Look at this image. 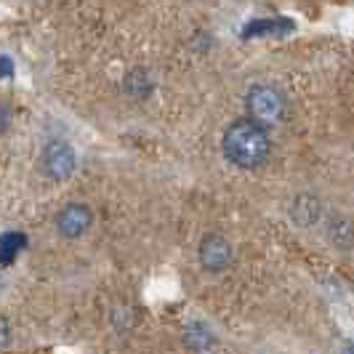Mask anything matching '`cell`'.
Masks as SVG:
<instances>
[{
	"instance_id": "6da1fadb",
	"label": "cell",
	"mask_w": 354,
	"mask_h": 354,
	"mask_svg": "<svg viewBox=\"0 0 354 354\" xmlns=\"http://www.w3.org/2000/svg\"><path fill=\"white\" fill-rule=\"evenodd\" d=\"M221 147L237 168H256L269 158V136L256 120H234L224 131Z\"/></svg>"
},
{
	"instance_id": "7a4b0ae2",
	"label": "cell",
	"mask_w": 354,
	"mask_h": 354,
	"mask_svg": "<svg viewBox=\"0 0 354 354\" xmlns=\"http://www.w3.org/2000/svg\"><path fill=\"white\" fill-rule=\"evenodd\" d=\"M250 118L259 125H274L285 118V99L272 86H253L245 96Z\"/></svg>"
},
{
	"instance_id": "3957f363",
	"label": "cell",
	"mask_w": 354,
	"mask_h": 354,
	"mask_svg": "<svg viewBox=\"0 0 354 354\" xmlns=\"http://www.w3.org/2000/svg\"><path fill=\"white\" fill-rule=\"evenodd\" d=\"M75 162H77L75 149L64 139H51V142L43 147V152H40V168H43V174L51 178V181L70 178L72 171H75Z\"/></svg>"
},
{
	"instance_id": "277c9868",
	"label": "cell",
	"mask_w": 354,
	"mask_h": 354,
	"mask_svg": "<svg viewBox=\"0 0 354 354\" xmlns=\"http://www.w3.org/2000/svg\"><path fill=\"white\" fill-rule=\"evenodd\" d=\"M91 208L88 205H83V203H70V205H64L62 211L56 213V230L62 237H80L83 232L91 227Z\"/></svg>"
},
{
	"instance_id": "5b68a950",
	"label": "cell",
	"mask_w": 354,
	"mask_h": 354,
	"mask_svg": "<svg viewBox=\"0 0 354 354\" xmlns=\"http://www.w3.org/2000/svg\"><path fill=\"white\" fill-rule=\"evenodd\" d=\"M232 259V248L230 243L218 234H208L203 243H200V264L205 266L208 272H218L230 264Z\"/></svg>"
},
{
	"instance_id": "8992f818",
	"label": "cell",
	"mask_w": 354,
	"mask_h": 354,
	"mask_svg": "<svg viewBox=\"0 0 354 354\" xmlns=\"http://www.w3.org/2000/svg\"><path fill=\"white\" fill-rule=\"evenodd\" d=\"M293 216H296L299 224H312V221H317V216H319L317 200H315V197H299L296 205H293Z\"/></svg>"
},
{
	"instance_id": "52a82bcc",
	"label": "cell",
	"mask_w": 354,
	"mask_h": 354,
	"mask_svg": "<svg viewBox=\"0 0 354 354\" xmlns=\"http://www.w3.org/2000/svg\"><path fill=\"white\" fill-rule=\"evenodd\" d=\"M125 88L131 91L133 96H144V93L149 91V80H147V75H144L142 70H136V72H131V75H128Z\"/></svg>"
},
{
	"instance_id": "ba28073f",
	"label": "cell",
	"mask_w": 354,
	"mask_h": 354,
	"mask_svg": "<svg viewBox=\"0 0 354 354\" xmlns=\"http://www.w3.org/2000/svg\"><path fill=\"white\" fill-rule=\"evenodd\" d=\"M11 341V328H8V319L0 317V349H6Z\"/></svg>"
},
{
	"instance_id": "9c48e42d",
	"label": "cell",
	"mask_w": 354,
	"mask_h": 354,
	"mask_svg": "<svg viewBox=\"0 0 354 354\" xmlns=\"http://www.w3.org/2000/svg\"><path fill=\"white\" fill-rule=\"evenodd\" d=\"M8 118H11V112H8V106L0 104V131H6V125H8Z\"/></svg>"
}]
</instances>
